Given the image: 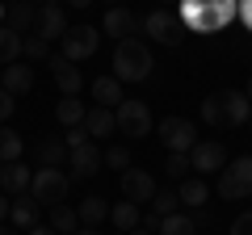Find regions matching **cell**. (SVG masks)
Here are the masks:
<instances>
[{
	"label": "cell",
	"mask_w": 252,
	"mask_h": 235,
	"mask_svg": "<svg viewBox=\"0 0 252 235\" xmlns=\"http://www.w3.org/2000/svg\"><path fill=\"white\" fill-rule=\"evenodd\" d=\"M235 17V0H185L181 4V21L193 26L198 34H215Z\"/></svg>",
	"instance_id": "1"
},
{
	"label": "cell",
	"mask_w": 252,
	"mask_h": 235,
	"mask_svg": "<svg viewBox=\"0 0 252 235\" xmlns=\"http://www.w3.org/2000/svg\"><path fill=\"white\" fill-rule=\"evenodd\" d=\"M114 76L122 84L147 80V76H152V51H147V42H139V38L118 42V51H114Z\"/></svg>",
	"instance_id": "2"
},
{
	"label": "cell",
	"mask_w": 252,
	"mask_h": 235,
	"mask_svg": "<svg viewBox=\"0 0 252 235\" xmlns=\"http://www.w3.org/2000/svg\"><path fill=\"white\" fill-rule=\"evenodd\" d=\"M67 189H72V176H63L59 168H38L34 181H30V198L38 206H63L67 202Z\"/></svg>",
	"instance_id": "3"
},
{
	"label": "cell",
	"mask_w": 252,
	"mask_h": 235,
	"mask_svg": "<svg viewBox=\"0 0 252 235\" xmlns=\"http://www.w3.org/2000/svg\"><path fill=\"white\" fill-rule=\"evenodd\" d=\"M143 34L152 42H160V46H181L185 42V21L177 13H168V9H156V13L143 17Z\"/></svg>",
	"instance_id": "4"
},
{
	"label": "cell",
	"mask_w": 252,
	"mask_h": 235,
	"mask_svg": "<svg viewBox=\"0 0 252 235\" xmlns=\"http://www.w3.org/2000/svg\"><path fill=\"white\" fill-rule=\"evenodd\" d=\"M114 118H118V130H122L126 139H147L152 135V105H147V101L126 97L122 105L114 109Z\"/></svg>",
	"instance_id": "5"
},
{
	"label": "cell",
	"mask_w": 252,
	"mask_h": 235,
	"mask_svg": "<svg viewBox=\"0 0 252 235\" xmlns=\"http://www.w3.org/2000/svg\"><path fill=\"white\" fill-rule=\"evenodd\" d=\"M97 46H101V34L93 26H72L67 34H63V42H59V55L72 59V63H84V59L97 55Z\"/></svg>",
	"instance_id": "6"
},
{
	"label": "cell",
	"mask_w": 252,
	"mask_h": 235,
	"mask_svg": "<svg viewBox=\"0 0 252 235\" xmlns=\"http://www.w3.org/2000/svg\"><path fill=\"white\" fill-rule=\"evenodd\" d=\"M160 143L168 147V151H193V122H185V118H160Z\"/></svg>",
	"instance_id": "7"
},
{
	"label": "cell",
	"mask_w": 252,
	"mask_h": 235,
	"mask_svg": "<svg viewBox=\"0 0 252 235\" xmlns=\"http://www.w3.org/2000/svg\"><path fill=\"white\" fill-rule=\"evenodd\" d=\"M101 164H105V151H101V147L93 143V139L67 151V168H72V176H76V181H89L93 172L101 168Z\"/></svg>",
	"instance_id": "8"
},
{
	"label": "cell",
	"mask_w": 252,
	"mask_h": 235,
	"mask_svg": "<svg viewBox=\"0 0 252 235\" xmlns=\"http://www.w3.org/2000/svg\"><path fill=\"white\" fill-rule=\"evenodd\" d=\"M46 63H51V76H55V84H59L63 97H80V88H84V72L72 63V59H63V55H51Z\"/></svg>",
	"instance_id": "9"
},
{
	"label": "cell",
	"mask_w": 252,
	"mask_h": 235,
	"mask_svg": "<svg viewBox=\"0 0 252 235\" xmlns=\"http://www.w3.org/2000/svg\"><path fill=\"white\" fill-rule=\"evenodd\" d=\"M122 198L135 202V206L139 202H152L156 198V176L147 168H126L122 172Z\"/></svg>",
	"instance_id": "10"
},
{
	"label": "cell",
	"mask_w": 252,
	"mask_h": 235,
	"mask_svg": "<svg viewBox=\"0 0 252 235\" xmlns=\"http://www.w3.org/2000/svg\"><path fill=\"white\" fill-rule=\"evenodd\" d=\"M67 17H63L59 4H38V21H34V34L46 38V42H63V34H67Z\"/></svg>",
	"instance_id": "11"
},
{
	"label": "cell",
	"mask_w": 252,
	"mask_h": 235,
	"mask_svg": "<svg viewBox=\"0 0 252 235\" xmlns=\"http://www.w3.org/2000/svg\"><path fill=\"white\" fill-rule=\"evenodd\" d=\"M189 160H193V172H223L227 168V151H223L219 139H202V143H193Z\"/></svg>",
	"instance_id": "12"
},
{
	"label": "cell",
	"mask_w": 252,
	"mask_h": 235,
	"mask_svg": "<svg viewBox=\"0 0 252 235\" xmlns=\"http://www.w3.org/2000/svg\"><path fill=\"white\" fill-rule=\"evenodd\" d=\"M139 29H143V26H139V17H135L130 9H126V4H122V9H109V13H105V21H101V34L118 38V42H126V38H135Z\"/></svg>",
	"instance_id": "13"
},
{
	"label": "cell",
	"mask_w": 252,
	"mask_h": 235,
	"mask_svg": "<svg viewBox=\"0 0 252 235\" xmlns=\"http://www.w3.org/2000/svg\"><path fill=\"white\" fill-rule=\"evenodd\" d=\"M30 181H34V172H30L21 160L0 164V193H9V198H21V193H30Z\"/></svg>",
	"instance_id": "14"
},
{
	"label": "cell",
	"mask_w": 252,
	"mask_h": 235,
	"mask_svg": "<svg viewBox=\"0 0 252 235\" xmlns=\"http://www.w3.org/2000/svg\"><path fill=\"white\" fill-rule=\"evenodd\" d=\"M0 88L13 92V97L30 92V88H34V67H26L21 59H17V63H9V67H0Z\"/></svg>",
	"instance_id": "15"
},
{
	"label": "cell",
	"mask_w": 252,
	"mask_h": 235,
	"mask_svg": "<svg viewBox=\"0 0 252 235\" xmlns=\"http://www.w3.org/2000/svg\"><path fill=\"white\" fill-rule=\"evenodd\" d=\"M34 160H38V168H63V164H67V143H63L59 135H46L42 143L34 147Z\"/></svg>",
	"instance_id": "16"
},
{
	"label": "cell",
	"mask_w": 252,
	"mask_h": 235,
	"mask_svg": "<svg viewBox=\"0 0 252 235\" xmlns=\"http://www.w3.org/2000/svg\"><path fill=\"white\" fill-rule=\"evenodd\" d=\"M93 101L105 105V109H118V105L126 101L122 80H118V76H97V80H93Z\"/></svg>",
	"instance_id": "17"
},
{
	"label": "cell",
	"mask_w": 252,
	"mask_h": 235,
	"mask_svg": "<svg viewBox=\"0 0 252 235\" xmlns=\"http://www.w3.org/2000/svg\"><path fill=\"white\" fill-rule=\"evenodd\" d=\"M84 130H89V139H105V135H114V130H118V118H114V109H105V105H93L89 114H84Z\"/></svg>",
	"instance_id": "18"
},
{
	"label": "cell",
	"mask_w": 252,
	"mask_h": 235,
	"mask_svg": "<svg viewBox=\"0 0 252 235\" xmlns=\"http://www.w3.org/2000/svg\"><path fill=\"white\" fill-rule=\"evenodd\" d=\"M9 218H13L17 227H26V231H30V227H38V223H42V206H38L34 198H26V193H21V198L9 206Z\"/></svg>",
	"instance_id": "19"
},
{
	"label": "cell",
	"mask_w": 252,
	"mask_h": 235,
	"mask_svg": "<svg viewBox=\"0 0 252 235\" xmlns=\"http://www.w3.org/2000/svg\"><path fill=\"white\" fill-rule=\"evenodd\" d=\"M223 109H227V126H244L252 118V101L244 92H231V88L223 92Z\"/></svg>",
	"instance_id": "20"
},
{
	"label": "cell",
	"mask_w": 252,
	"mask_h": 235,
	"mask_svg": "<svg viewBox=\"0 0 252 235\" xmlns=\"http://www.w3.org/2000/svg\"><path fill=\"white\" fill-rule=\"evenodd\" d=\"M76 214H80V227H97V223H105V218H109V202L97 198V193H89V198L76 206Z\"/></svg>",
	"instance_id": "21"
},
{
	"label": "cell",
	"mask_w": 252,
	"mask_h": 235,
	"mask_svg": "<svg viewBox=\"0 0 252 235\" xmlns=\"http://www.w3.org/2000/svg\"><path fill=\"white\" fill-rule=\"evenodd\" d=\"M177 198H181V206L198 210V206H206L210 189H206V181H202V176H185V181H181V189H177Z\"/></svg>",
	"instance_id": "22"
},
{
	"label": "cell",
	"mask_w": 252,
	"mask_h": 235,
	"mask_svg": "<svg viewBox=\"0 0 252 235\" xmlns=\"http://www.w3.org/2000/svg\"><path fill=\"white\" fill-rule=\"evenodd\" d=\"M46 227H51L55 235H76V231H80V214H76L67 202H63V206H51V223H46Z\"/></svg>",
	"instance_id": "23"
},
{
	"label": "cell",
	"mask_w": 252,
	"mask_h": 235,
	"mask_svg": "<svg viewBox=\"0 0 252 235\" xmlns=\"http://www.w3.org/2000/svg\"><path fill=\"white\" fill-rule=\"evenodd\" d=\"M84 114H89V109H84V101L80 97H63L59 105H55V118H59V126H84Z\"/></svg>",
	"instance_id": "24"
},
{
	"label": "cell",
	"mask_w": 252,
	"mask_h": 235,
	"mask_svg": "<svg viewBox=\"0 0 252 235\" xmlns=\"http://www.w3.org/2000/svg\"><path fill=\"white\" fill-rule=\"evenodd\" d=\"M109 218H114V227H118L122 235H126V231H135V227L143 223V214H139V206H135V202H126V198L118 202V206H109Z\"/></svg>",
	"instance_id": "25"
},
{
	"label": "cell",
	"mask_w": 252,
	"mask_h": 235,
	"mask_svg": "<svg viewBox=\"0 0 252 235\" xmlns=\"http://www.w3.org/2000/svg\"><path fill=\"white\" fill-rule=\"evenodd\" d=\"M21 151H26V139H21L17 130L0 126V164H13V160H21Z\"/></svg>",
	"instance_id": "26"
},
{
	"label": "cell",
	"mask_w": 252,
	"mask_h": 235,
	"mask_svg": "<svg viewBox=\"0 0 252 235\" xmlns=\"http://www.w3.org/2000/svg\"><path fill=\"white\" fill-rule=\"evenodd\" d=\"M17 59H21V34L9 29V26H0V63L9 67V63H17Z\"/></svg>",
	"instance_id": "27"
},
{
	"label": "cell",
	"mask_w": 252,
	"mask_h": 235,
	"mask_svg": "<svg viewBox=\"0 0 252 235\" xmlns=\"http://www.w3.org/2000/svg\"><path fill=\"white\" fill-rule=\"evenodd\" d=\"M34 21H38V9L34 4H9V29H17V34H26V29H34Z\"/></svg>",
	"instance_id": "28"
},
{
	"label": "cell",
	"mask_w": 252,
	"mask_h": 235,
	"mask_svg": "<svg viewBox=\"0 0 252 235\" xmlns=\"http://www.w3.org/2000/svg\"><path fill=\"white\" fill-rule=\"evenodd\" d=\"M202 122H206V126H215V130H223V126H227L223 92H215V97H206V101H202Z\"/></svg>",
	"instance_id": "29"
},
{
	"label": "cell",
	"mask_w": 252,
	"mask_h": 235,
	"mask_svg": "<svg viewBox=\"0 0 252 235\" xmlns=\"http://www.w3.org/2000/svg\"><path fill=\"white\" fill-rule=\"evenodd\" d=\"M160 235H198V227H193V214H168L160 218Z\"/></svg>",
	"instance_id": "30"
},
{
	"label": "cell",
	"mask_w": 252,
	"mask_h": 235,
	"mask_svg": "<svg viewBox=\"0 0 252 235\" xmlns=\"http://www.w3.org/2000/svg\"><path fill=\"white\" fill-rule=\"evenodd\" d=\"M231 181L244 189V198H252V155H240V160H231Z\"/></svg>",
	"instance_id": "31"
},
{
	"label": "cell",
	"mask_w": 252,
	"mask_h": 235,
	"mask_svg": "<svg viewBox=\"0 0 252 235\" xmlns=\"http://www.w3.org/2000/svg\"><path fill=\"white\" fill-rule=\"evenodd\" d=\"M177 206H181V198H177L172 189H156V198H152V214H156V218L177 214Z\"/></svg>",
	"instance_id": "32"
},
{
	"label": "cell",
	"mask_w": 252,
	"mask_h": 235,
	"mask_svg": "<svg viewBox=\"0 0 252 235\" xmlns=\"http://www.w3.org/2000/svg\"><path fill=\"white\" fill-rule=\"evenodd\" d=\"M21 55L26 59H51V42L38 34H21Z\"/></svg>",
	"instance_id": "33"
},
{
	"label": "cell",
	"mask_w": 252,
	"mask_h": 235,
	"mask_svg": "<svg viewBox=\"0 0 252 235\" xmlns=\"http://www.w3.org/2000/svg\"><path fill=\"white\" fill-rule=\"evenodd\" d=\"M189 168H193V160H189L185 151H168V160H164V172H168L172 181H185Z\"/></svg>",
	"instance_id": "34"
},
{
	"label": "cell",
	"mask_w": 252,
	"mask_h": 235,
	"mask_svg": "<svg viewBox=\"0 0 252 235\" xmlns=\"http://www.w3.org/2000/svg\"><path fill=\"white\" fill-rule=\"evenodd\" d=\"M219 198H227V202H240V198H244V189L231 181V172H227V168L219 172Z\"/></svg>",
	"instance_id": "35"
},
{
	"label": "cell",
	"mask_w": 252,
	"mask_h": 235,
	"mask_svg": "<svg viewBox=\"0 0 252 235\" xmlns=\"http://www.w3.org/2000/svg\"><path fill=\"white\" fill-rule=\"evenodd\" d=\"M105 164H109V168H130V151H126V147H109V151H105Z\"/></svg>",
	"instance_id": "36"
},
{
	"label": "cell",
	"mask_w": 252,
	"mask_h": 235,
	"mask_svg": "<svg viewBox=\"0 0 252 235\" xmlns=\"http://www.w3.org/2000/svg\"><path fill=\"white\" fill-rule=\"evenodd\" d=\"M13 109H17L13 92H4V88H0V122H9V118H13Z\"/></svg>",
	"instance_id": "37"
},
{
	"label": "cell",
	"mask_w": 252,
	"mask_h": 235,
	"mask_svg": "<svg viewBox=\"0 0 252 235\" xmlns=\"http://www.w3.org/2000/svg\"><path fill=\"white\" fill-rule=\"evenodd\" d=\"M231 235H252V210H248V214H240V218L231 223Z\"/></svg>",
	"instance_id": "38"
},
{
	"label": "cell",
	"mask_w": 252,
	"mask_h": 235,
	"mask_svg": "<svg viewBox=\"0 0 252 235\" xmlns=\"http://www.w3.org/2000/svg\"><path fill=\"white\" fill-rule=\"evenodd\" d=\"M235 13L244 17V26L252 29V0H235Z\"/></svg>",
	"instance_id": "39"
},
{
	"label": "cell",
	"mask_w": 252,
	"mask_h": 235,
	"mask_svg": "<svg viewBox=\"0 0 252 235\" xmlns=\"http://www.w3.org/2000/svg\"><path fill=\"white\" fill-rule=\"evenodd\" d=\"M9 206H13V202H9V193H0V223L9 218Z\"/></svg>",
	"instance_id": "40"
},
{
	"label": "cell",
	"mask_w": 252,
	"mask_h": 235,
	"mask_svg": "<svg viewBox=\"0 0 252 235\" xmlns=\"http://www.w3.org/2000/svg\"><path fill=\"white\" fill-rule=\"evenodd\" d=\"M30 235H55V231H51L46 223H38V227H30Z\"/></svg>",
	"instance_id": "41"
},
{
	"label": "cell",
	"mask_w": 252,
	"mask_h": 235,
	"mask_svg": "<svg viewBox=\"0 0 252 235\" xmlns=\"http://www.w3.org/2000/svg\"><path fill=\"white\" fill-rule=\"evenodd\" d=\"M67 4H72V9H89L93 0H67Z\"/></svg>",
	"instance_id": "42"
},
{
	"label": "cell",
	"mask_w": 252,
	"mask_h": 235,
	"mask_svg": "<svg viewBox=\"0 0 252 235\" xmlns=\"http://www.w3.org/2000/svg\"><path fill=\"white\" fill-rule=\"evenodd\" d=\"M76 235H101V231H97V227H80V231H76Z\"/></svg>",
	"instance_id": "43"
},
{
	"label": "cell",
	"mask_w": 252,
	"mask_h": 235,
	"mask_svg": "<svg viewBox=\"0 0 252 235\" xmlns=\"http://www.w3.org/2000/svg\"><path fill=\"white\" fill-rule=\"evenodd\" d=\"M126 235H152V231H147V227H135V231H126Z\"/></svg>",
	"instance_id": "44"
},
{
	"label": "cell",
	"mask_w": 252,
	"mask_h": 235,
	"mask_svg": "<svg viewBox=\"0 0 252 235\" xmlns=\"http://www.w3.org/2000/svg\"><path fill=\"white\" fill-rule=\"evenodd\" d=\"M105 4H109V9H122V4H126V0H105Z\"/></svg>",
	"instance_id": "45"
},
{
	"label": "cell",
	"mask_w": 252,
	"mask_h": 235,
	"mask_svg": "<svg viewBox=\"0 0 252 235\" xmlns=\"http://www.w3.org/2000/svg\"><path fill=\"white\" fill-rule=\"evenodd\" d=\"M244 97H248V101H252V80H248V88H244Z\"/></svg>",
	"instance_id": "46"
},
{
	"label": "cell",
	"mask_w": 252,
	"mask_h": 235,
	"mask_svg": "<svg viewBox=\"0 0 252 235\" xmlns=\"http://www.w3.org/2000/svg\"><path fill=\"white\" fill-rule=\"evenodd\" d=\"M0 235H17V231H9V227H0Z\"/></svg>",
	"instance_id": "47"
},
{
	"label": "cell",
	"mask_w": 252,
	"mask_h": 235,
	"mask_svg": "<svg viewBox=\"0 0 252 235\" xmlns=\"http://www.w3.org/2000/svg\"><path fill=\"white\" fill-rule=\"evenodd\" d=\"M42 4H59V0H42Z\"/></svg>",
	"instance_id": "48"
},
{
	"label": "cell",
	"mask_w": 252,
	"mask_h": 235,
	"mask_svg": "<svg viewBox=\"0 0 252 235\" xmlns=\"http://www.w3.org/2000/svg\"><path fill=\"white\" fill-rule=\"evenodd\" d=\"M0 17H4V9H0ZM0 26H4V21H0Z\"/></svg>",
	"instance_id": "49"
},
{
	"label": "cell",
	"mask_w": 252,
	"mask_h": 235,
	"mask_svg": "<svg viewBox=\"0 0 252 235\" xmlns=\"http://www.w3.org/2000/svg\"><path fill=\"white\" fill-rule=\"evenodd\" d=\"M248 126H252V118H248Z\"/></svg>",
	"instance_id": "50"
}]
</instances>
